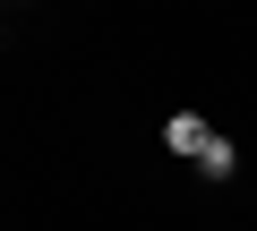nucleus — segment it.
<instances>
[{"instance_id":"1","label":"nucleus","mask_w":257,"mask_h":231,"mask_svg":"<svg viewBox=\"0 0 257 231\" xmlns=\"http://www.w3.org/2000/svg\"><path fill=\"white\" fill-rule=\"evenodd\" d=\"M206 137H214V129L197 120V111H172V120H163V146H172V154H189V163L206 154Z\"/></svg>"},{"instance_id":"2","label":"nucleus","mask_w":257,"mask_h":231,"mask_svg":"<svg viewBox=\"0 0 257 231\" xmlns=\"http://www.w3.org/2000/svg\"><path fill=\"white\" fill-rule=\"evenodd\" d=\"M231 171H240L231 137H206V154H197V180H231Z\"/></svg>"}]
</instances>
